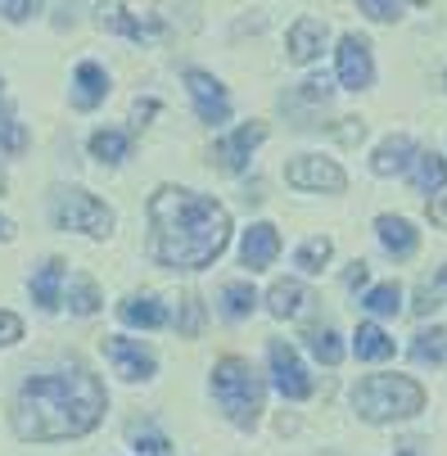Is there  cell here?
I'll return each instance as SVG.
<instances>
[{
  "mask_svg": "<svg viewBox=\"0 0 447 456\" xmlns=\"http://www.w3.org/2000/svg\"><path fill=\"white\" fill-rule=\"evenodd\" d=\"M330 253H335V244H330L326 235H312V240L298 248V257H294V263H298L303 272H321V267L330 263Z\"/></svg>",
  "mask_w": 447,
  "mask_h": 456,
  "instance_id": "obj_27",
  "label": "cell"
},
{
  "mask_svg": "<svg viewBox=\"0 0 447 456\" xmlns=\"http://www.w3.org/2000/svg\"><path fill=\"white\" fill-rule=\"evenodd\" d=\"M276 253H280V231L272 222H253L244 231V244H240V263L248 272H267L276 263Z\"/></svg>",
  "mask_w": 447,
  "mask_h": 456,
  "instance_id": "obj_11",
  "label": "cell"
},
{
  "mask_svg": "<svg viewBox=\"0 0 447 456\" xmlns=\"http://www.w3.org/2000/svg\"><path fill=\"white\" fill-rule=\"evenodd\" d=\"M307 303V294H303V285L298 281H276L272 285V294H267V307H272V316H298V307Z\"/></svg>",
  "mask_w": 447,
  "mask_h": 456,
  "instance_id": "obj_23",
  "label": "cell"
},
{
  "mask_svg": "<svg viewBox=\"0 0 447 456\" xmlns=\"http://www.w3.org/2000/svg\"><path fill=\"white\" fill-rule=\"evenodd\" d=\"M411 185L416 190H443L447 185V163L434 154V150H425V154H416V163H411Z\"/></svg>",
  "mask_w": 447,
  "mask_h": 456,
  "instance_id": "obj_21",
  "label": "cell"
},
{
  "mask_svg": "<svg viewBox=\"0 0 447 456\" xmlns=\"http://www.w3.org/2000/svg\"><path fill=\"white\" fill-rule=\"evenodd\" d=\"M0 141H5V150H10V154H23V150H28V132H23V122L5 118V122H0Z\"/></svg>",
  "mask_w": 447,
  "mask_h": 456,
  "instance_id": "obj_32",
  "label": "cell"
},
{
  "mask_svg": "<svg viewBox=\"0 0 447 456\" xmlns=\"http://www.w3.org/2000/svg\"><path fill=\"white\" fill-rule=\"evenodd\" d=\"M136 456H176V452H172V443L163 434H141L136 438Z\"/></svg>",
  "mask_w": 447,
  "mask_h": 456,
  "instance_id": "obj_34",
  "label": "cell"
},
{
  "mask_svg": "<svg viewBox=\"0 0 447 456\" xmlns=\"http://www.w3.org/2000/svg\"><path fill=\"white\" fill-rule=\"evenodd\" d=\"M150 226H154V257L163 267L199 272L217 263L231 240V213L208 200V194L163 185L150 200Z\"/></svg>",
  "mask_w": 447,
  "mask_h": 456,
  "instance_id": "obj_2",
  "label": "cell"
},
{
  "mask_svg": "<svg viewBox=\"0 0 447 456\" xmlns=\"http://www.w3.org/2000/svg\"><path fill=\"white\" fill-rule=\"evenodd\" d=\"M263 141H267V122H244L235 136H226V141L213 145V163H217L222 172H240V167L248 163L253 145H263Z\"/></svg>",
  "mask_w": 447,
  "mask_h": 456,
  "instance_id": "obj_9",
  "label": "cell"
},
{
  "mask_svg": "<svg viewBox=\"0 0 447 456\" xmlns=\"http://www.w3.org/2000/svg\"><path fill=\"white\" fill-rule=\"evenodd\" d=\"M69 307H73L77 316H91V312L100 307V289H95L91 276H77V281H73V289H69Z\"/></svg>",
  "mask_w": 447,
  "mask_h": 456,
  "instance_id": "obj_29",
  "label": "cell"
},
{
  "mask_svg": "<svg viewBox=\"0 0 447 456\" xmlns=\"http://www.w3.org/2000/svg\"><path fill=\"white\" fill-rule=\"evenodd\" d=\"M326 456H339V452H326Z\"/></svg>",
  "mask_w": 447,
  "mask_h": 456,
  "instance_id": "obj_42",
  "label": "cell"
},
{
  "mask_svg": "<svg viewBox=\"0 0 447 456\" xmlns=\"http://www.w3.org/2000/svg\"><path fill=\"white\" fill-rule=\"evenodd\" d=\"M416 5H429V0H416Z\"/></svg>",
  "mask_w": 447,
  "mask_h": 456,
  "instance_id": "obj_41",
  "label": "cell"
},
{
  "mask_svg": "<svg viewBox=\"0 0 447 456\" xmlns=\"http://www.w3.org/2000/svg\"><path fill=\"white\" fill-rule=\"evenodd\" d=\"M353 407L362 420L370 425H389V420H407L425 407V388L407 375H366L353 388Z\"/></svg>",
  "mask_w": 447,
  "mask_h": 456,
  "instance_id": "obj_3",
  "label": "cell"
},
{
  "mask_svg": "<svg viewBox=\"0 0 447 456\" xmlns=\"http://www.w3.org/2000/svg\"><path fill=\"white\" fill-rule=\"evenodd\" d=\"M63 276H69V267H63V257H45L41 263V272L32 276V298L45 307V312H54L63 298H59V289H63Z\"/></svg>",
  "mask_w": 447,
  "mask_h": 456,
  "instance_id": "obj_16",
  "label": "cell"
},
{
  "mask_svg": "<svg viewBox=\"0 0 447 456\" xmlns=\"http://www.w3.org/2000/svg\"><path fill=\"white\" fill-rule=\"evenodd\" d=\"M353 348H357V357L362 362H389L394 357V339L379 330L375 321H366V325H357V335H353Z\"/></svg>",
  "mask_w": 447,
  "mask_h": 456,
  "instance_id": "obj_19",
  "label": "cell"
},
{
  "mask_svg": "<svg viewBox=\"0 0 447 456\" xmlns=\"http://www.w3.org/2000/svg\"><path fill=\"white\" fill-rule=\"evenodd\" d=\"M285 181H289L294 190H326V194H339V190L348 185V176H344V167H339L335 159H316V154L294 159V163L285 167Z\"/></svg>",
  "mask_w": 447,
  "mask_h": 456,
  "instance_id": "obj_6",
  "label": "cell"
},
{
  "mask_svg": "<svg viewBox=\"0 0 447 456\" xmlns=\"http://www.w3.org/2000/svg\"><path fill=\"white\" fill-rule=\"evenodd\" d=\"M104 357L113 362V370H118L122 379H150V375H154V353L141 348L136 339H122V335L104 339Z\"/></svg>",
  "mask_w": 447,
  "mask_h": 456,
  "instance_id": "obj_12",
  "label": "cell"
},
{
  "mask_svg": "<svg viewBox=\"0 0 447 456\" xmlns=\"http://www.w3.org/2000/svg\"><path fill=\"white\" fill-rule=\"evenodd\" d=\"M298 95H303L307 104H326V100H330V82H326V77H307Z\"/></svg>",
  "mask_w": 447,
  "mask_h": 456,
  "instance_id": "obj_36",
  "label": "cell"
},
{
  "mask_svg": "<svg viewBox=\"0 0 447 456\" xmlns=\"http://www.w3.org/2000/svg\"><path fill=\"white\" fill-rule=\"evenodd\" d=\"M19 339H23V321L14 312H0V348H10Z\"/></svg>",
  "mask_w": 447,
  "mask_h": 456,
  "instance_id": "obj_35",
  "label": "cell"
},
{
  "mask_svg": "<svg viewBox=\"0 0 447 456\" xmlns=\"http://www.w3.org/2000/svg\"><path fill=\"white\" fill-rule=\"evenodd\" d=\"M109 95V77L100 63H77V91H73V104L77 109H95L100 100Z\"/></svg>",
  "mask_w": 447,
  "mask_h": 456,
  "instance_id": "obj_18",
  "label": "cell"
},
{
  "mask_svg": "<svg viewBox=\"0 0 447 456\" xmlns=\"http://www.w3.org/2000/svg\"><path fill=\"white\" fill-rule=\"evenodd\" d=\"M362 307H366V312H375V316H398V307H402V289H398L394 281H385V285L366 289Z\"/></svg>",
  "mask_w": 447,
  "mask_h": 456,
  "instance_id": "obj_25",
  "label": "cell"
},
{
  "mask_svg": "<svg viewBox=\"0 0 447 456\" xmlns=\"http://www.w3.org/2000/svg\"><path fill=\"white\" fill-rule=\"evenodd\" d=\"M370 77H375V69H370V41L348 32L339 41V82L348 91H362V86H370Z\"/></svg>",
  "mask_w": 447,
  "mask_h": 456,
  "instance_id": "obj_10",
  "label": "cell"
},
{
  "mask_svg": "<svg viewBox=\"0 0 447 456\" xmlns=\"http://www.w3.org/2000/svg\"><path fill=\"white\" fill-rule=\"evenodd\" d=\"M267 357H272V375H276V388H280V398H294V403L312 398V375L303 370L298 353H294V348H289L285 339H276V344L267 348Z\"/></svg>",
  "mask_w": 447,
  "mask_h": 456,
  "instance_id": "obj_7",
  "label": "cell"
},
{
  "mask_svg": "<svg viewBox=\"0 0 447 456\" xmlns=\"http://www.w3.org/2000/svg\"><path fill=\"white\" fill-rule=\"evenodd\" d=\"M104 384L86 366H69L54 375H32L14 403V434L23 443H63L82 438L104 416Z\"/></svg>",
  "mask_w": 447,
  "mask_h": 456,
  "instance_id": "obj_1",
  "label": "cell"
},
{
  "mask_svg": "<svg viewBox=\"0 0 447 456\" xmlns=\"http://www.w3.org/2000/svg\"><path fill=\"white\" fill-rule=\"evenodd\" d=\"M0 190H5V172H0Z\"/></svg>",
  "mask_w": 447,
  "mask_h": 456,
  "instance_id": "obj_40",
  "label": "cell"
},
{
  "mask_svg": "<svg viewBox=\"0 0 447 456\" xmlns=\"http://www.w3.org/2000/svg\"><path fill=\"white\" fill-rule=\"evenodd\" d=\"M307 344H312L316 362H326V366H339V362H344V344H339V335L330 330V325H326V330H312Z\"/></svg>",
  "mask_w": 447,
  "mask_h": 456,
  "instance_id": "obj_28",
  "label": "cell"
},
{
  "mask_svg": "<svg viewBox=\"0 0 447 456\" xmlns=\"http://www.w3.org/2000/svg\"><path fill=\"white\" fill-rule=\"evenodd\" d=\"M375 231H379V244H385L394 257H411L416 253V244H420V235H416V226L407 222V217H379L375 222Z\"/></svg>",
  "mask_w": 447,
  "mask_h": 456,
  "instance_id": "obj_15",
  "label": "cell"
},
{
  "mask_svg": "<svg viewBox=\"0 0 447 456\" xmlns=\"http://www.w3.org/2000/svg\"><path fill=\"white\" fill-rule=\"evenodd\" d=\"M41 10V0H0V14H5L10 23H23Z\"/></svg>",
  "mask_w": 447,
  "mask_h": 456,
  "instance_id": "obj_33",
  "label": "cell"
},
{
  "mask_svg": "<svg viewBox=\"0 0 447 456\" xmlns=\"http://www.w3.org/2000/svg\"><path fill=\"white\" fill-rule=\"evenodd\" d=\"M185 91H190V100H195L199 122H226L231 118V100H226V91H222V82L213 73L190 69L185 73Z\"/></svg>",
  "mask_w": 447,
  "mask_h": 456,
  "instance_id": "obj_8",
  "label": "cell"
},
{
  "mask_svg": "<svg viewBox=\"0 0 447 456\" xmlns=\"http://www.w3.org/2000/svg\"><path fill=\"white\" fill-rule=\"evenodd\" d=\"M118 316L126 321V325H145V330H158V325H167V307L158 303V298H126L122 307H118Z\"/></svg>",
  "mask_w": 447,
  "mask_h": 456,
  "instance_id": "obj_20",
  "label": "cell"
},
{
  "mask_svg": "<svg viewBox=\"0 0 447 456\" xmlns=\"http://www.w3.org/2000/svg\"><path fill=\"white\" fill-rule=\"evenodd\" d=\"M95 19H100V28H109V32H122V37H132V41H150V37H154V28H145L141 19H132V14H126V5H122V0H104V5L95 10Z\"/></svg>",
  "mask_w": 447,
  "mask_h": 456,
  "instance_id": "obj_17",
  "label": "cell"
},
{
  "mask_svg": "<svg viewBox=\"0 0 447 456\" xmlns=\"http://www.w3.org/2000/svg\"><path fill=\"white\" fill-rule=\"evenodd\" d=\"M289 59L294 63H312L316 54L326 50V23L321 19H298L294 28H289Z\"/></svg>",
  "mask_w": 447,
  "mask_h": 456,
  "instance_id": "obj_13",
  "label": "cell"
},
{
  "mask_svg": "<svg viewBox=\"0 0 447 456\" xmlns=\"http://www.w3.org/2000/svg\"><path fill=\"white\" fill-rule=\"evenodd\" d=\"M411 163H416V145H411V136H389L385 145L375 150L370 172H375V176H398V172H407Z\"/></svg>",
  "mask_w": 447,
  "mask_h": 456,
  "instance_id": "obj_14",
  "label": "cell"
},
{
  "mask_svg": "<svg viewBox=\"0 0 447 456\" xmlns=\"http://www.w3.org/2000/svg\"><path fill=\"white\" fill-rule=\"evenodd\" d=\"M199 325H204V303H199L195 294H185V303H181V335L195 339Z\"/></svg>",
  "mask_w": 447,
  "mask_h": 456,
  "instance_id": "obj_30",
  "label": "cell"
},
{
  "mask_svg": "<svg viewBox=\"0 0 447 456\" xmlns=\"http://www.w3.org/2000/svg\"><path fill=\"white\" fill-rule=\"evenodd\" d=\"M253 307H258V289H253L248 281H231V285L222 289V312H226L231 321H244Z\"/></svg>",
  "mask_w": 447,
  "mask_h": 456,
  "instance_id": "obj_22",
  "label": "cell"
},
{
  "mask_svg": "<svg viewBox=\"0 0 447 456\" xmlns=\"http://www.w3.org/2000/svg\"><path fill=\"white\" fill-rule=\"evenodd\" d=\"M126 150H132V136H126V132H95L91 136V154L100 163H122Z\"/></svg>",
  "mask_w": 447,
  "mask_h": 456,
  "instance_id": "obj_24",
  "label": "cell"
},
{
  "mask_svg": "<svg viewBox=\"0 0 447 456\" xmlns=\"http://www.w3.org/2000/svg\"><path fill=\"white\" fill-rule=\"evenodd\" d=\"M54 226L59 231H82V235H109L113 213L86 190H59L54 194Z\"/></svg>",
  "mask_w": 447,
  "mask_h": 456,
  "instance_id": "obj_5",
  "label": "cell"
},
{
  "mask_svg": "<svg viewBox=\"0 0 447 456\" xmlns=\"http://www.w3.org/2000/svg\"><path fill=\"white\" fill-rule=\"evenodd\" d=\"M344 281H348V285H353V289H357V285H366V263H353V267H348V276H344Z\"/></svg>",
  "mask_w": 447,
  "mask_h": 456,
  "instance_id": "obj_38",
  "label": "cell"
},
{
  "mask_svg": "<svg viewBox=\"0 0 447 456\" xmlns=\"http://www.w3.org/2000/svg\"><path fill=\"white\" fill-rule=\"evenodd\" d=\"M429 222H434L438 231H447V194H443V200H434V204H429Z\"/></svg>",
  "mask_w": 447,
  "mask_h": 456,
  "instance_id": "obj_37",
  "label": "cell"
},
{
  "mask_svg": "<svg viewBox=\"0 0 447 456\" xmlns=\"http://www.w3.org/2000/svg\"><path fill=\"white\" fill-rule=\"evenodd\" d=\"M10 231H14V226H10L5 217H0V240H10Z\"/></svg>",
  "mask_w": 447,
  "mask_h": 456,
  "instance_id": "obj_39",
  "label": "cell"
},
{
  "mask_svg": "<svg viewBox=\"0 0 447 456\" xmlns=\"http://www.w3.org/2000/svg\"><path fill=\"white\" fill-rule=\"evenodd\" d=\"M411 357L425 366H438V362H447V330H420L416 335V344H411Z\"/></svg>",
  "mask_w": 447,
  "mask_h": 456,
  "instance_id": "obj_26",
  "label": "cell"
},
{
  "mask_svg": "<svg viewBox=\"0 0 447 456\" xmlns=\"http://www.w3.org/2000/svg\"><path fill=\"white\" fill-rule=\"evenodd\" d=\"M213 394L222 403V411L240 425V429H253L258 425V411H263V379L253 375V366L244 357H222L213 366Z\"/></svg>",
  "mask_w": 447,
  "mask_h": 456,
  "instance_id": "obj_4",
  "label": "cell"
},
{
  "mask_svg": "<svg viewBox=\"0 0 447 456\" xmlns=\"http://www.w3.org/2000/svg\"><path fill=\"white\" fill-rule=\"evenodd\" d=\"M357 5H362V14H370L375 23H394L398 10H402V0H357Z\"/></svg>",
  "mask_w": 447,
  "mask_h": 456,
  "instance_id": "obj_31",
  "label": "cell"
}]
</instances>
